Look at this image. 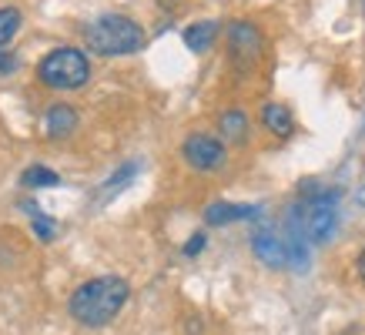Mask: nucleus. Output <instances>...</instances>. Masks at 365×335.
Here are the masks:
<instances>
[{
    "label": "nucleus",
    "mask_w": 365,
    "mask_h": 335,
    "mask_svg": "<svg viewBox=\"0 0 365 335\" xmlns=\"http://www.w3.org/2000/svg\"><path fill=\"white\" fill-rule=\"evenodd\" d=\"M131 299V285L121 275H98V279L81 282L67 299V315L84 329H104L111 325L121 309Z\"/></svg>",
    "instance_id": "nucleus-1"
},
{
    "label": "nucleus",
    "mask_w": 365,
    "mask_h": 335,
    "mask_svg": "<svg viewBox=\"0 0 365 335\" xmlns=\"http://www.w3.org/2000/svg\"><path fill=\"white\" fill-rule=\"evenodd\" d=\"M84 44L94 54L104 57H121V54H134L148 44V34L138 21L124 17V14H104L98 21H91L84 27Z\"/></svg>",
    "instance_id": "nucleus-2"
},
{
    "label": "nucleus",
    "mask_w": 365,
    "mask_h": 335,
    "mask_svg": "<svg viewBox=\"0 0 365 335\" xmlns=\"http://www.w3.org/2000/svg\"><path fill=\"white\" fill-rule=\"evenodd\" d=\"M37 81L51 91H78L91 81V57L81 47H57L37 61Z\"/></svg>",
    "instance_id": "nucleus-3"
},
{
    "label": "nucleus",
    "mask_w": 365,
    "mask_h": 335,
    "mask_svg": "<svg viewBox=\"0 0 365 335\" xmlns=\"http://www.w3.org/2000/svg\"><path fill=\"white\" fill-rule=\"evenodd\" d=\"M181 158H185V165H188L191 171H205V175H208V171L225 168V161H228V145H225L222 138H215V134L195 131L181 141Z\"/></svg>",
    "instance_id": "nucleus-4"
},
{
    "label": "nucleus",
    "mask_w": 365,
    "mask_h": 335,
    "mask_svg": "<svg viewBox=\"0 0 365 335\" xmlns=\"http://www.w3.org/2000/svg\"><path fill=\"white\" fill-rule=\"evenodd\" d=\"M262 47H265V37L255 27L252 21H232L228 24V51H232V61L242 67H252L258 57H262Z\"/></svg>",
    "instance_id": "nucleus-5"
},
{
    "label": "nucleus",
    "mask_w": 365,
    "mask_h": 335,
    "mask_svg": "<svg viewBox=\"0 0 365 335\" xmlns=\"http://www.w3.org/2000/svg\"><path fill=\"white\" fill-rule=\"evenodd\" d=\"M248 245H252L255 258H258V262H262L265 268H272V272H282V268H288L285 234L272 232V228H258V232H252Z\"/></svg>",
    "instance_id": "nucleus-6"
},
{
    "label": "nucleus",
    "mask_w": 365,
    "mask_h": 335,
    "mask_svg": "<svg viewBox=\"0 0 365 335\" xmlns=\"http://www.w3.org/2000/svg\"><path fill=\"white\" fill-rule=\"evenodd\" d=\"M262 218V205H238V201H211L205 208V225L208 228H225L235 222H255Z\"/></svg>",
    "instance_id": "nucleus-7"
},
{
    "label": "nucleus",
    "mask_w": 365,
    "mask_h": 335,
    "mask_svg": "<svg viewBox=\"0 0 365 335\" xmlns=\"http://www.w3.org/2000/svg\"><path fill=\"white\" fill-rule=\"evenodd\" d=\"M81 128V118L71 104H51L44 114V134L51 141H64Z\"/></svg>",
    "instance_id": "nucleus-8"
},
{
    "label": "nucleus",
    "mask_w": 365,
    "mask_h": 335,
    "mask_svg": "<svg viewBox=\"0 0 365 335\" xmlns=\"http://www.w3.org/2000/svg\"><path fill=\"white\" fill-rule=\"evenodd\" d=\"M258 121H262V128H265L268 134H275V138H292V131H295V114H292V108L282 104V100H268L265 108H262V114H258Z\"/></svg>",
    "instance_id": "nucleus-9"
},
{
    "label": "nucleus",
    "mask_w": 365,
    "mask_h": 335,
    "mask_svg": "<svg viewBox=\"0 0 365 335\" xmlns=\"http://www.w3.org/2000/svg\"><path fill=\"white\" fill-rule=\"evenodd\" d=\"M218 138L225 145H245L248 141V114L232 108L218 114Z\"/></svg>",
    "instance_id": "nucleus-10"
},
{
    "label": "nucleus",
    "mask_w": 365,
    "mask_h": 335,
    "mask_svg": "<svg viewBox=\"0 0 365 335\" xmlns=\"http://www.w3.org/2000/svg\"><path fill=\"white\" fill-rule=\"evenodd\" d=\"M218 34H222V24L218 21H198V24H191V27H185V44L195 54H205L208 47H215Z\"/></svg>",
    "instance_id": "nucleus-11"
},
{
    "label": "nucleus",
    "mask_w": 365,
    "mask_h": 335,
    "mask_svg": "<svg viewBox=\"0 0 365 335\" xmlns=\"http://www.w3.org/2000/svg\"><path fill=\"white\" fill-rule=\"evenodd\" d=\"M138 178V165H134V161H124L121 168H118V171H114L111 178L104 181V185H101V191H98V201L101 205H104V201H111L114 195H118V191H124L128 188V185H131V181Z\"/></svg>",
    "instance_id": "nucleus-12"
},
{
    "label": "nucleus",
    "mask_w": 365,
    "mask_h": 335,
    "mask_svg": "<svg viewBox=\"0 0 365 335\" xmlns=\"http://www.w3.org/2000/svg\"><path fill=\"white\" fill-rule=\"evenodd\" d=\"M21 185L24 188H57V185H61V175L44 165H31V168H24Z\"/></svg>",
    "instance_id": "nucleus-13"
},
{
    "label": "nucleus",
    "mask_w": 365,
    "mask_h": 335,
    "mask_svg": "<svg viewBox=\"0 0 365 335\" xmlns=\"http://www.w3.org/2000/svg\"><path fill=\"white\" fill-rule=\"evenodd\" d=\"M57 232H61V228H57V222L51 218V215L41 212V215H34L31 218V234L41 242V245H51V242L57 238Z\"/></svg>",
    "instance_id": "nucleus-14"
},
{
    "label": "nucleus",
    "mask_w": 365,
    "mask_h": 335,
    "mask_svg": "<svg viewBox=\"0 0 365 335\" xmlns=\"http://www.w3.org/2000/svg\"><path fill=\"white\" fill-rule=\"evenodd\" d=\"M21 21H24V14L17 7H0V47L21 31Z\"/></svg>",
    "instance_id": "nucleus-15"
},
{
    "label": "nucleus",
    "mask_w": 365,
    "mask_h": 335,
    "mask_svg": "<svg viewBox=\"0 0 365 335\" xmlns=\"http://www.w3.org/2000/svg\"><path fill=\"white\" fill-rule=\"evenodd\" d=\"M205 245H208V234H205V232H195L188 242L181 245V255H185V258H195V255H201V252H205Z\"/></svg>",
    "instance_id": "nucleus-16"
},
{
    "label": "nucleus",
    "mask_w": 365,
    "mask_h": 335,
    "mask_svg": "<svg viewBox=\"0 0 365 335\" xmlns=\"http://www.w3.org/2000/svg\"><path fill=\"white\" fill-rule=\"evenodd\" d=\"M14 71H17V54L4 47L0 51V74H14Z\"/></svg>",
    "instance_id": "nucleus-17"
},
{
    "label": "nucleus",
    "mask_w": 365,
    "mask_h": 335,
    "mask_svg": "<svg viewBox=\"0 0 365 335\" xmlns=\"http://www.w3.org/2000/svg\"><path fill=\"white\" fill-rule=\"evenodd\" d=\"M355 272H359V279L365 282V245L359 248V255H355Z\"/></svg>",
    "instance_id": "nucleus-18"
},
{
    "label": "nucleus",
    "mask_w": 365,
    "mask_h": 335,
    "mask_svg": "<svg viewBox=\"0 0 365 335\" xmlns=\"http://www.w3.org/2000/svg\"><path fill=\"white\" fill-rule=\"evenodd\" d=\"M185 329H188V335H201V322H198V319H188V325H185Z\"/></svg>",
    "instance_id": "nucleus-19"
},
{
    "label": "nucleus",
    "mask_w": 365,
    "mask_h": 335,
    "mask_svg": "<svg viewBox=\"0 0 365 335\" xmlns=\"http://www.w3.org/2000/svg\"><path fill=\"white\" fill-rule=\"evenodd\" d=\"M355 201H359V205H362V208H365V188H359V191H355Z\"/></svg>",
    "instance_id": "nucleus-20"
}]
</instances>
